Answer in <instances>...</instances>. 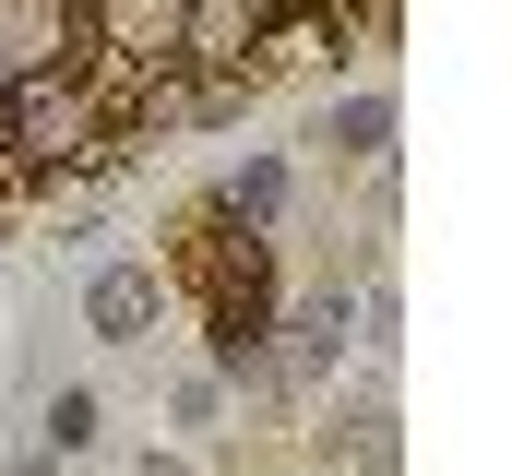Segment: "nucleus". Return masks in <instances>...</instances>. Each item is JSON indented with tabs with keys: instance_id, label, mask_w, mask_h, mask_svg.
I'll return each mask as SVG.
<instances>
[{
	"instance_id": "4",
	"label": "nucleus",
	"mask_w": 512,
	"mask_h": 476,
	"mask_svg": "<svg viewBox=\"0 0 512 476\" xmlns=\"http://www.w3.org/2000/svg\"><path fill=\"white\" fill-rule=\"evenodd\" d=\"M84 310H96V334H143V310H155V286H143V274H96V298H84Z\"/></svg>"
},
{
	"instance_id": "3",
	"label": "nucleus",
	"mask_w": 512,
	"mask_h": 476,
	"mask_svg": "<svg viewBox=\"0 0 512 476\" xmlns=\"http://www.w3.org/2000/svg\"><path fill=\"white\" fill-rule=\"evenodd\" d=\"M179 48L191 60H239L251 48V0H179Z\"/></svg>"
},
{
	"instance_id": "1",
	"label": "nucleus",
	"mask_w": 512,
	"mask_h": 476,
	"mask_svg": "<svg viewBox=\"0 0 512 476\" xmlns=\"http://www.w3.org/2000/svg\"><path fill=\"white\" fill-rule=\"evenodd\" d=\"M72 36H84L72 0H0V84H48L72 60Z\"/></svg>"
},
{
	"instance_id": "5",
	"label": "nucleus",
	"mask_w": 512,
	"mask_h": 476,
	"mask_svg": "<svg viewBox=\"0 0 512 476\" xmlns=\"http://www.w3.org/2000/svg\"><path fill=\"white\" fill-rule=\"evenodd\" d=\"M382 131H393V108H382V96H358V108H334V143H346V155H382Z\"/></svg>"
},
{
	"instance_id": "6",
	"label": "nucleus",
	"mask_w": 512,
	"mask_h": 476,
	"mask_svg": "<svg viewBox=\"0 0 512 476\" xmlns=\"http://www.w3.org/2000/svg\"><path fill=\"white\" fill-rule=\"evenodd\" d=\"M48 441H60V453H84V441H96V405H84V393H60V405H48Z\"/></svg>"
},
{
	"instance_id": "2",
	"label": "nucleus",
	"mask_w": 512,
	"mask_h": 476,
	"mask_svg": "<svg viewBox=\"0 0 512 476\" xmlns=\"http://www.w3.org/2000/svg\"><path fill=\"white\" fill-rule=\"evenodd\" d=\"M120 60H179V0H96Z\"/></svg>"
}]
</instances>
